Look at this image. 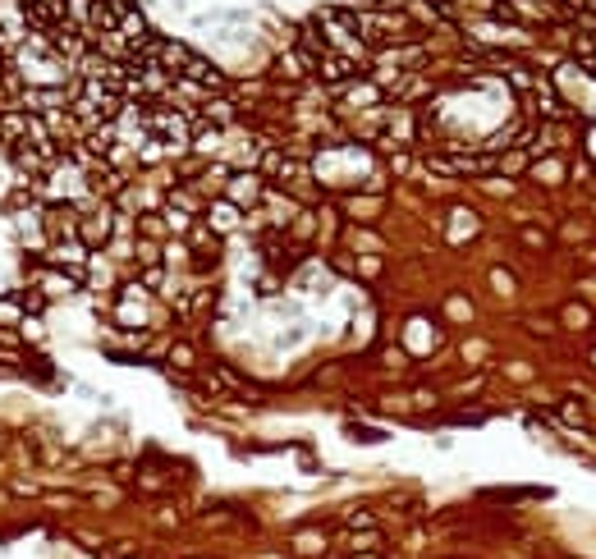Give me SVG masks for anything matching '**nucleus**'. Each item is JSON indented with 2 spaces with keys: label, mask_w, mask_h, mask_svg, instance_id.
Instances as JSON below:
<instances>
[{
  "label": "nucleus",
  "mask_w": 596,
  "mask_h": 559,
  "mask_svg": "<svg viewBox=\"0 0 596 559\" xmlns=\"http://www.w3.org/2000/svg\"><path fill=\"white\" fill-rule=\"evenodd\" d=\"M225 198L234 202V207H257V202H262V193H266V184H262V175H257V170H239V175H230L225 179V188H221Z\"/></svg>",
  "instance_id": "f257e3e1"
},
{
  "label": "nucleus",
  "mask_w": 596,
  "mask_h": 559,
  "mask_svg": "<svg viewBox=\"0 0 596 559\" xmlns=\"http://www.w3.org/2000/svg\"><path fill=\"white\" fill-rule=\"evenodd\" d=\"M312 74H317L321 83H331V88H349L354 74H358V60H349V55H340V51H326Z\"/></svg>",
  "instance_id": "f03ea898"
},
{
  "label": "nucleus",
  "mask_w": 596,
  "mask_h": 559,
  "mask_svg": "<svg viewBox=\"0 0 596 559\" xmlns=\"http://www.w3.org/2000/svg\"><path fill=\"white\" fill-rule=\"evenodd\" d=\"M78 285H83V280L69 275V271H60V266H46V271L37 275V294H42V298H69Z\"/></svg>",
  "instance_id": "7ed1b4c3"
},
{
  "label": "nucleus",
  "mask_w": 596,
  "mask_h": 559,
  "mask_svg": "<svg viewBox=\"0 0 596 559\" xmlns=\"http://www.w3.org/2000/svg\"><path fill=\"white\" fill-rule=\"evenodd\" d=\"M239 216H243V211L234 207L230 198H216V202H207V225H211L216 234H230L234 225H239Z\"/></svg>",
  "instance_id": "20e7f679"
},
{
  "label": "nucleus",
  "mask_w": 596,
  "mask_h": 559,
  "mask_svg": "<svg viewBox=\"0 0 596 559\" xmlns=\"http://www.w3.org/2000/svg\"><path fill=\"white\" fill-rule=\"evenodd\" d=\"M138 234H143V239H166V216H156V211H143V216H138Z\"/></svg>",
  "instance_id": "39448f33"
},
{
  "label": "nucleus",
  "mask_w": 596,
  "mask_h": 559,
  "mask_svg": "<svg viewBox=\"0 0 596 559\" xmlns=\"http://www.w3.org/2000/svg\"><path fill=\"white\" fill-rule=\"evenodd\" d=\"M500 170H509V175L528 170V152H505V156H500Z\"/></svg>",
  "instance_id": "423d86ee"
},
{
  "label": "nucleus",
  "mask_w": 596,
  "mask_h": 559,
  "mask_svg": "<svg viewBox=\"0 0 596 559\" xmlns=\"http://www.w3.org/2000/svg\"><path fill=\"white\" fill-rule=\"evenodd\" d=\"M170 362H175V367H193L198 353H193V344H175V349H170Z\"/></svg>",
  "instance_id": "0eeeda50"
},
{
  "label": "nucleus",
  "mask_w": 596,
  "mask_h": 559,
  "mask_svg": "<svg viewBox=\"0 0 596 559\" xmlns=\"http://www.w3.org/2000/svg\"><path fill=\"white\" fill-rule=\"evenodd\" d=\"M166 285V266H147L143 271V289H161Z\"/></svg>",
  "instance_id": "6e6552de"
},
{
  "label": "nucleus",
  "mask_w": 596,
  "mask_h": 559,
  "mask_svg": "<svg viewBox=\"0 0 596 559\" xmlns=\"http://www.w3.org/2000/svg\"><path fill=\"white\" fill-rule=\"evenodd\" d=\"M358 275H363V280H376V275H381V262H376V257H363V262H358Z\"/></svg>",
  "instance_id": "1a4fd4ad"
},
{
  "label": "nucleus",
  "mask_w": 596,
  "mask_h": 559,
  "mask_svg": "<svg viewBox=\"0 0 596 559\" xmlns=\"http://www.w3.org/2000/svg\"><path fill=\"white\" fill-rule=\"evenodd\" d=\"M519 239H523V243H528V248H546V243H551V239H546V234H537V230H523V234H519Z\"/></svg>",
  "instance_id": "9d476101"
},
{
  "label": "nucleus",
  "mask_w": 596,
  "mask_h": 559,
  "mask_svg": "<svg viewBox=\"0 0 596 559\" xmlns=\"http://www.w3.org/2000/svg\"><path fill=\"white\" fill-rule=\"evenodd\" d=\"M354 559H381V555H372V550H367V555H354Z\"/></svg>",
  "instance_id": "9b49d317"
},
{
  "label": "nucleus",
  "mask_w": 596,
  "mask_h": 559,
  "mask_svg": "<svg viewBox=\"0 0 596 559\" xmlns=\"http://www.w3.org/2000/svg\"><path fill=\"white\" fill-rule=\"evenodd\" d=\"M592 362H596V349H592Z\"/></svg>",
  "instance_id": "f8f14e48"
}]
</instances>
